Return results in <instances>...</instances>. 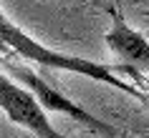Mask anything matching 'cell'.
<instances>
[{
	"instance_id": "obj_1",
	"label": "cell",
	"mask_w": 149,
	"mask_h": 138,
	"mask_svg": "<svg viewBox=\"0 0 149 138\" xmlns=\"http://www.w3.org/2000/svg\"><path fill=\"white\" fill-rule=\"evenodd\" d=\"M0 38H3V43H5L15 55H20V58H25V60H31V63H38L40 68L68 70V73H76V76L99 80V83L119 88L121 93H126V95L141 100L144 106H149V93H144L141 88H134L132 83H126L124 78L119 76V70H121L119 65H104V63L86 60V58L68 55V53H61V50H53V48L43 45L38 40H33L28 33H23V28H18V25L3 13V8H0Z\"/></svg>"
},
{
	"instance_id": "obj_2",
	"label": "cell",
	"mask_w": 149,
	"mask_h": 138,
	"mask_svg": "<svg viewBox=\"0 0 149 138\" xmlns=\"http://www.w3.org/2000/svg\"><path fill=\"white\" fill-rule=\"evenodd\" d=\"M0 65L3 68H8V73L15 80H20V85H25L28 91L36 95V100L40 103V108L46 111V113H61V115H68L71 121L81 123L84 128L94 130L96 136H104V138H119L124 130L116 128V126H111V123L101 121V118H96L94 113H88L86 108H81L76 100H71L68 95H63L61 91H56L53 85H48L38 73H33L31 68H25L20 63H15L13 55H3L0 58Z\"/></svg>"
},
{
	"instance_id": "obj_3",
	"label": "cell",
	"mask_w": 149,
	"mask_h": 138,
	"mask_svg": "<svg viewBox=\"0 0 149 138\" xmlns=\"http://www.w3.org/2000/svg\"><path fill=\"white\" fill-rule=\"evenodd\" d=\"M0 111L8 115L10 123L31 130L36 138H68L58 128H53V123L48 121L46 111L40 108L36 95L25 85L5 76L3 70H0Z\"/></svg>"
},
{
	"instance_id": "obj_4",
	"label": "cell",
	"mask_w": 149,
	"mask_h": 138,
	"mask_svg": "<svg viewBox=\"0 0 149 138\" xmlns=\"http://www.w3.org/2000/svg\"><path fill=\"white\" fill-rule=\"evenodd\" d=\"M104 43L116 55L119 65H129L141 73H149V40L139 30H134L119 10L111 13V28L104 35Z\"/></svg>"
},
{
	"instance_id": "obj_5",
	"label": "cell",
	"mask_w": 149,
	"mask_h": 138,
	"mask_svg": "<svg viewBox=\"0 0 149 138\" xmlns=\"http://www.w3.org/2000/svg\"><path fill=\"white\" fill-rule=\"evenodd\" d=\"M0 53H3V55H10V48L3 43V38H0Z\"/></svg>"
}]
</instances>
